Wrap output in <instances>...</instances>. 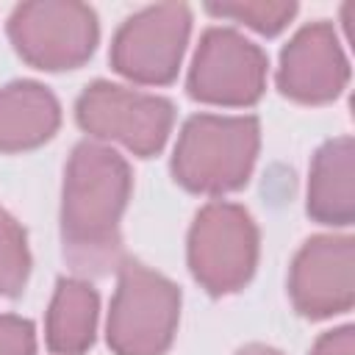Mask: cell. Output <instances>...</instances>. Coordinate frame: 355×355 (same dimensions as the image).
Returning <instances> with one entry per match:
<instances>
[{
	"label": "cell",
	"mask_w": 355,
	"mask_h": 355,
	"mask_svg": "<svg viewBox=\"0 0 355 355\" xmlns=\"http://www.w3.org/2000/svg\"><path fill=\"white\" fill-rule=\"evenodd\" d=\"M236 355H283V352L275 349V347H266V344H247V347H241Z\"/></svg>",
	"instance_id": "ac0fdd59"
},
{
	"label": "cell",
	"mask_w": 355,
	"mask_h": 355,
	"mask_svg": "<svg viewBox=\"0 0 355 355\" xmlns=\"http://www.w3.org/2000/svg\"><path fill=\"white\" fill-rule=\"evenodd\" d=\"M75 119L89 136L116 141L139 158H150L164 150L172 133L175 105L158 94L94 80L80 92Z\"/></svg>",
	"instance_id": "8992f818"
},
{
	"label": "cell",
	"mask_w": 355,
	"mask_h": 355,
	"mask_svg": "<svg viewBox=\"0 0 355 355\" xmlns=\"http://www.w3.org/2000/svg\"><path fill=\"white\" fill-rule=\"evenodd\" d=\"M266 53L233 28H208L200 36L186 89L194 100L247 108L266 89Z\"/></svg>",
	"instance_id": "ba28073f"
},
{
	"label": "cell",
	"mask_w": 355,
	"mask_h": 355,
	"mask_svg": "<svg viewBox=\"0 0 355 355\" xmlns=\"http://www.w3.org/2000/svg\"><path fill=\"white\" fill-rule=\"evenodd\" d=\"M308 355H355V327L341 324L336 330L322 333Z\"/></svg>",
	"instance_id": "e0dca14e"
},
{
	"label": "cell",
	"mask_w": 355,
	"mask_h": 355,
	"mask_svg": "<svg viewBox=\"0 0 355 355\" xmlns=\"http://www.w3.org/2000/svg\"><path fill=\"white\" fill-rule=\"evenodd\" d=\"M191 33V11L183 3H158L130 14L114 33L111 67L144 86L175 80Z\"/></svg>",
	"instance_id": "52a82bcc"
},
{
	"label": "cell",
	"mask_w": 355,
	"mask_h": 355,
	"mask_svg": "<svg viewBox=\"0 0 355 355\" xmlns=\"http://www.w3.org/2000/svg\"><path fill=\"white\" fill-rule=\"evenodd\" d=\"M208 14L227 17L233 22H244L247 28L275 36L280 33L297 14V3L286 0H236V3H208Z\"/></svg>",
	"instance_id": "9a60e30c"
},
{
	"label": "cell",
	"mask_w": 355,
	"mask_h": 355,
	"mask_svg": "<svg viewBox=\"0 0 355 355\" xmlns=\"http://www.w3.org/2000/svg\"><path fill=\"white\" fill-rule=\"evenodd\" d=\"M31 275L28 236L22 225L0 205V297L22 294Z\"/></svg>",
	"instance_id": "5bb4252c"
},
{
	"label": "cell",
	"mask_w": 355,
	"mask_h": 355,
	"mask_svg": "<svg viewBox=\"0 0 355 355\" xmlns=\"http://www.w3.org/2000/svg\"><path fill=\"white\" fill-rule=\"evenodd\" d=\"M308 214L333 227H347L355 219V144L352 136L324 141L308 172Z\"/></svg>",
	"instance_id": "8fae6325"
},
{
	"label": "cell",
	"mask_w": 355,
	"mask_h": 355,
	"mask_svg": "<svg viewBox=\"0 0 355 355\" xmlns=\"http://www.w3.org/2000/svg\"><path fill=\"white\" fill-rule=\"evenodd\" d=\"M180 319V288L139 261H122L105 338L114 355H164Z\"/></svg>",
	"instance_id": "3957f363"
},
{
	"label": "cell",
	"mask_w": 355,
	"mask_h": 355,
	"mask_svg": "<svg viewBox=\"0 0 355 355\" xmlns=\"http://www.w3.org/2000/svg\"><path fill=\"white\" fill-rule=\"evenodd\" d=\"M288 294L308 319L347 313L355 302V241L352 236H313L291 261Z\"/></svg>",
	"instance_id": "9c48e42d"
},
{
	"label": "cell",
	"mask_w": 355,
	"mask_h": 355,
	"mask_svg": "<svg viewBox=\"0 0 355 355\" xmlns=\"http://www.w3.org/2000/svg\"><path fill=\"white\" fill-rule=\"evenodd\" d=\"M258 147L261 128L255 116L194 114L180 128L172 175L189 191L227 194L250 180Z\"/></svg>",
	"instance_id": "7a4b0ae2"
},
{
	"label": "cell",
	"mask_w": 355,
	"mask_h": 355,
	"mask_svg": "<svg viewBox=\"0 0 355 355\" xmlns=\"http://www.w3.org/2000/svg\"><path fill=\"white\" fill-rule=\"evenodd\" d=\"M347 80L349 61L330 22L302 25L280 53L277 89L294 103H330L347 89Z\"/></svg>",
	"instance_id": "30bf717a"
},
{
	"label": "cell",
	"mask_w": 355,
	"mask_h": 355,
	"mask_svg": "<svg viewBox=\"0 0 355 355\" xmlns=\"http://www.w3.org/2000/svg\"><path fill=\"white\" fill-rule=\"evenodd\" d=\"M61 125L55 94L36 80H14L0 89V153L42 147Z\"/></svg>",
	"instance_id": "7c38bea8"
},
{
	"label": "cell",
	"mask_w": 355,
	"mask_h": 355,
	"mask_svg": "<svg viewBox=\"0 0 355 355\" xmlns=\"http://www.w3.org/2000/svg\"><path fill=\"white\" fill-rule=\"evenodd\" d=\"M97 311L100 297L92 283L80 277H61L55 283L44 322L47 349L55 355H83L94 344Z\"/></svg>",
	"instance_id": "4fadbf2b"
},
{
	"label": "cell",
	"mask_w": 355,
	"mask_h": 355,
	"mask_svg": "<svg viewBox=\"0 0 355 355\" xmlns=\"http://www.w3.org/2000/svg\"><path fill=\"white\" fill-rule=\"evenodd\" d=\"M258 225L247 208L225 200L202 205L189 230V269L214 297L250 283L258 266Z\"/></svg>",
	"instance_id": "277c9868"
},
{
	"label": "cell",
	"mask_w": 355,
	"mask_h": 355,
	"mask_svg": "<svg viewBox=\"0 0 355 355\" xmlns=\"http://www.w3.org/2000/svg\"><path fill=\"white\" fill-rule=\"evenodd\" d=\"M8 39L22 61L36 69H75L92 58L100 25L92 6L78 0L19 3L8 17Z\"/></svg>",
	"instance_id": "5b68a950"
},
{
	"label": "cell",
	"mask_w": 355,
	"mask_h": 355,
	"mask_svg": "<svg viewBox=\"0 0 355 355\" xmlns=\"http://www.w3.org/2000/svg\"><path fill=\"white\" fill-rule=\"evenodd\" d=\"M0 355H36V330L28 319L0 313Z\"/></svg>",
	"instance_id": "2e32d148"
},
{
	"label": "cell",
	"mask_w": 355,
	"mask_h": 355,
	"mask_svg": "<svg viewBox=\"0 0 355 355\" xmlns=\"http://www.w3.org/2000/svg\"><path fill=\"white\" fill-rule=\"evenodd\" d=\"M130 189V166L116 150L97 141L72 150L61 191V241L75 272L103 275L119 263V222Z\"/></svg>",
	"instance_id": "6da1fadb"
}]
</instances>
